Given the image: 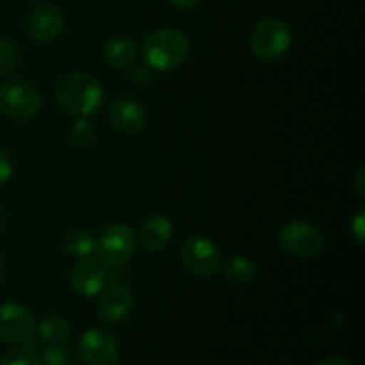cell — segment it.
Here are the masks:
<instances>
[{
    "mask_svg": "<svg viewBox=\"0 0 365 365\" xmlns=\"http://www.w3.org/2000/svg\"><path fill=\"white\" fill-rule=\"evenodd\" d=\"M56 96L63 110L75 118H89L103 100L98 81L88 73H70L56 88Z\"/></svg>",
    "mask_w": 365,
    "mask_h": 365,
    "instance_id": "obj_1",
    "label": "cell"
},
{
    "mask_svg": "<svg viewBox=\"0 0 365 365\" xmlns=\"http://www.w3.org/2000/svg\"><path fill=\"white\" fill-rule=\"evenodd\" d=\"M189 56V39L178 29H159L143 43V57L157 71H171Z\"/></svg>",
    "mask_w": 365,
    "mask_h": 365,
    "instance_id": "obj_2",
    "label": "cell"
},
{
    "mask_svg": "<svg viewBox=\"0 0 365 365\" xmlns=\"http://www.w3.org/2000/svg\"><path fill=\"white\" fill-rule=\"evenodd\" d=\"M138 241L130 227L114 223L107 227L95 241V252L103 264L113 267L125 266L135 255Z\"/></svg>",
    "mask_w": 365,
    "mask_h": 365,
    "instance_id": "obj_3",
    "label": "cell"
},
{
    "mask_svg": "<svg viewBox=\"0 0 365 365\" xmlns=\"http://www.w3.org/2000/svg\"><path fill=\"white\" fill-rule=\"evenodd\" d=\"M252 52L262 61H277L291 46V31L278 18H264L253 27L250 36Z\"/></svg>",
    "mask_w": 365,
    "mask_h": 365,
    "instance_id": "obj_4",
    "label": "cell"
},
{
    "mask_svg": "<svg viewBox=\"0 0 365 365\" xmlns=\"http://www.w3.org/2000/svg\"><path fill=\"white\" fill-rule=\"evenodd\" d=\"M0 109L18 121H29L38 116L41 96L27 81L14 78L0 86Z\"/></svg>",
    "mask_w": 365,
    "mask_h": 365,
    "instance_id": "obj_5",
    "label": "cell"
},
{
    "mask_svg": "<svg viewBox=\"0 0 365 365\" xmlns=\"http://www.w3.org/2000/svg\"><path fill=\"white\" fill-rule=\"evenodd\" d=\"M282 248L298 259H312L323 250V235L307 221H289L282 227L280 235Z\"/></svg>",
    "mask_w": 365,
    "mask_h": 365,
    "instance_id": "obj_6",
    "label": "cell"
},
{
    "mask_svg": "<svg viewBox=\"0 0 365 365\" xmlns=\"http://www.w3.org/2000/svg\"><path fill=\"white\" fill-rule=\"evenodd\" d=\"M180 257L184 266L198 277H212L221 267L220 250L203 235H191L185 239Z\"/></svg>",
    "mask_w": 365,
    "mask_h": 365,
    "instance_id": "obj_7",
    "label": "cell"
},
{
    "mask_svg": "<svg viewBox=\"0 0 365 365\" xmlns=\"http://www.w3.org/2000/svg\"><path fill=\"white\" fill-rule=\"evenodd\" d=\"M36 334V319L27 307L7 302L0 305V339L9 344H24Z\"/></svg>",
    "mask_w": 365,
    "mask_h": 365,
    "instance_id": "obj_8",
    "label": "cell"
},
{
    "mask_svg": "<svg viewBox=\"0 0 365 365\" xmlns=\"http://www.w3.org/2000/svg\"><path fill=\"white\" fill-rule=\"evenodd\" d=\"M77 351L88 365H113L120 356V346L107 331L88 330L78 339Z\"/></svg>",
    "mask_w": 365,
    "mask_h": 365,
    "instance_id": "obj_9",
    "label": "cell"
},
{
    "mask_svg": "<svg viewBox=\"0 0 365 365\" xmlns=\"http://www.w3.org/2000/svg\"><path fill=\"white\" fill-rule=\"evenodd\" d=\"M70 284L78 296L84 298L98 296L107 284L106 267L96 260H78L70 273Z\"/></svg>",
    "mask_w": 365,
    "mask_h": 365,
    "instance_id": "obj_10",
    "label": "cell"
},
{
    "mask_svg": "<svg viewBox=\"0 0 365 365\" xmlns=\"http://www.w3.org/2000/svg\"><path fill=\"white\" fill-rule=\"evenodd\" d=\"M63 14L52 4H41L34 7L29 18V31L31 36L39 43H50L63 31Z\"/></svg>",
    "mask_w": 365,
    "mask_h": 365,
    "instance_id": "obj_11",
    "label": "cell"
},
{
    "mask_svg": "<svg viewBox=\"0 0 365 365\" xmlns=\"http://www.w3.org/2000/svg\"><path fill=\"white\" fill-rule=\"evenodd\" d=\"M109 120L116 130L123 134H138L146 125L145 107L130 98H120L110 106Z\"/></svg>",
    "mask_w": 365,
    "mask_h": 365,
    "instance_id": "obj_12",
    "label": "cell"
},
{
    "mask_svg": "<svg viewBox=\"0 0 365 365\" xmlns=\"http://www.w3.org/2000/svg\"><path fill=\"white\" fill-rule=\"evenodd\" d=\"M132 294L123 285L103 287L98 299V314L107 323H120L130 314Z\"/></svg>",
    "mask_w": 365,
    "mask_h": 365,
    "instance_id": "obj_13",
    "label": "cell"
},
{
    "mask_svg": "<svg viewBox=\"0 0 365 365\" xmlns=\"http://www.w3.org/2000/svg\"><path fill=\"white\" fill-rule=\"evenodd\" d=\"M171 237H173V227H171V221L164 216L148 217L139 230L141 245L152 253L163 252L170 245Z\"/></svg>",
    "mask_w": 365,
    "mask_h": 365,
    "instance_id": "obj_14",
    "label": "cell"
},
{
    "mask_svg": "<svg viewBox=\"0 0 365 365\" xmlns=\"http://www.w3.org/2000/svg\"><path fill=\"white\" fill-rule=\"evenodd\" d=\"M138 57V45L134 39L121 36V38H113L106 46H103V59L114 70L128 68L134 64Z\"/></svg>",
    "mask_w": 365,
    "mask_h": 365,
    "instance_id": "obj_15",
    "label": "cell"
},
{
    "mask_svg": "<svg viewBox=\"0 0 365 365\" xmlns=\"http://www.w3.org/2000/svg\"><path fill=\"white\" fill-rule=\"evenodd\" d=\"M95 241L88 230H73L64 239V252L75 259H86L95 252Z\"/></svg>",
    "mask_w": 365,
    "mask_h": 365,
    "instance_id": "obj_16",
    "label": "cell"
},
{
    "mask_svg": "<svg viewBox=\"0 0 365 365\" xmlns=\"http://www.w3.org/2000/svg\"><path fill=\"white\" fill-rule=\"evenodd\" d=\"M38 335L43 342H63L70 335V323L61 316H48L38 327Z\"/></svg>",
    "mask_w": 365,
    "mask_h": 365,
    "instance_id": "obj_17",
    "label": "cell"
},
{
    "mask_svg": "<svg viewBox=\"0 0 365 365\" xmlns=\"http://www.w3.org/2000/svg\"><path fill=\"white\" fill-rule=\"evenodd\" d=\"M223 269L225 274L232 282H235V284H248V282H252L255 278V264L242 255L228 259Z\"/></svg>",
    "mask_w": 365,
    "mask_h": 365,
    "instance_id": "obj_18",
    "label": "cell"
},
{
    "mask_svg": "<svg viewBox=\"0 0 365 365\" xmlns=\"http://www.w3.org/2000/svg\"><path fill=\"white\" fill-rule=\"evenodd\" d=\"M0 365H41V356L31 346H16L4 353Z\"/></svg>",
    "mask_w": 365,
    "mask_h": 365,
    "instance_id": "obj_19",
    "label": "cell"
},
{
    "mask_svg": "<svg viewBox=\"0 0 365 365\" xmlns=\"http://www.w3.org/2000/svg\"><path fill=\"white\" fill-rule=\"evenodd\" d=\"M71 362H73V353L63 342H52L43 349V365H71Z\"/></svg>",
    "mask_w": 365,
    "mask_h": 365,
    "instance_id": "obj_20",
    "label": "cell"
},
{
    "mask_svg": "<svg viewBox=\"0 0 365 365\" xmlns=\"http://www.w3.org/2000/svg\"><path fill=\"white\" fill-rule=\"evenodd\" d=\"M71 139H73L75 146H78V148H88V146L95 143L96 130L91 127L88 118H78V121L73 127V132H71Z\"/></svg>",
    "mask_w": 365,
    "mask_h": 365,
    "instance_id": "obj_21",
    "label": "cell"
},
{
    "mask_svg": "<svg viewBox=\"0 0 365 365\" xmlns=\"http://www.w3.org/2000/svg\"><path fill=\"white\" fill-rule=\"evenodd\" d=\"M16 48L11 41L0 38V77H6L16 66Z\"/></svg>",
    "mask_w": 365,
    "mask_h": 365,
    "instance_id": "obj_22",
    "label": "cell"
},
{
    "mask_svg": "<svg viewBox=\"0 0 365 365\" xmlns=\"http://www.w3.org/2000/svg\"><path fill=\"white\" fill-rule=\"evenodd\" d=\"M13 177V160L6 150L0 148V185L6 184Z\"/></svg>",
    "mask_w": 365,
    "mask_h": 365,
    "instance_id": "obj_23",
    "label": "cell"
},
{
    "mask_svg": "<svg viewBox=\"0 0 365 365\" xmlns=\"http://www.w3.org/2000/svg\"><path fill=\"white\" fill-rule=\"evenodd\" d=\"M351 234H353V237L356 239V242H359V245H364V241H365V214H364V210H359V212H356V216L353 217L351 220Z\"/></svg>",
    "mask_w": 365,
    "mask_h": 365,
    "instance_id": "obj_24",
    "label": "cell"
},
{
    "mask_svg": "<svg viewBox=\"0 0 365 365\" xmlns=\"http://www.w3.org/2000/svg\"><path fill=\"white\" fill-rule=\"evenodd\" d=\"M317 365H351V362H348L346 359H341V356H330V359L323 360Z\"/></svg>",
    "mask_w": 365,
    "mask_h": 365,
    "instance_id": "obj_25",
    "label": "cell"
},
{
    "mask_svg": "<svg viewBox=\"0 0 365 365\" xmlns=\"http://www.w3.org/2000/svg\"><path fill=\"white\" fill-rule=\"evenodd\" d=\"M173 4H177L178 7H184V9H189V7H195L198 6L202 0H171Z\"/></svg>",
    "mask_w": 365,
    "mask_h": 365,
    "instance_id": "obj_26",
    "label": "cell"
},
{
    "mask_svg": "<svg viewBox=\"0 0 365 365\" xmlns=\"http://www.w3.org/2000/svg\"><path fill=\"white\" fill-rule=\"evenodd\" d=\"M362 180H364V170L359 173V178H356V185H359V195H360V198H365V196H364V189H362V184H364Z\"/></svg>",
    "mask_w": 365,
    "mask_h": 365,
    "instance_id": "obj_27",
    "label": "cell"
},
{
    "mask_svg": "<svg viewBox=\"0 0 365 365\" xmlns=\"http://www.w3.org/2000/svg\"><path fill=\"white\" fill-rule=\"evenodd\" d=\"M2 271H4V264H2V257H0V278H2Z\"/></svg>",
    "mask_w": 365,
    "mask_h": 365,
    "instance_id": "obj_28",
    "label": "cell"
}]
</instances>
